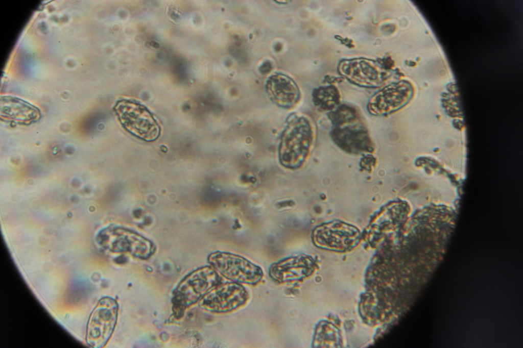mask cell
Masks as SVG:
<instances>
[{
	"instance_id": "6da1fadb",
	"label": "cell",
	"mask_w": 523,
	"mask_h": 348,
	"mask_svg": "<svg viewBox=\"0 0 523 348\" xmlns=\"http://www.w3.org/2000/svg\"><path fill=\"white\" fill-rule=\"evenodd\" d=\"M328 116L332 124L330 136L337 146L349 154L373 152L374 143L357 108L340 104Z\"/></svg>"
},
{
	"instance_id": "7a4b0ae2",
	"label": "cell",
	"mask_w": 523,
	"mask_h": 348,
	"mask_svg": "<svg viewBox=\"0 0 523 348\" xmlns=\"http://www.w3.org/2000/svg\"><path fill=\"white\" fill-rule=\"evenodd\" d=\"M314 138V128L307 117L296 114L290 116L278 145L280 164L288 169L300 168L310 153Z\"/></svg>"
},
{
	"instance_id": "3957f363",
	"label": "cell",
	"mask_w": 523,
	"mask_h": 348,
	"mask_svg": "<svg viewBox=\"0 0 523 348\" xmlns=\"http://www.w3.org/2000/svg\"><path fill=\"white\" fill-rule=\"evenodd\" d=\"M218 272L211 266L199 268L187 275L175 289L172 300L174 317H181L185 310L220 283Z\"/></svg>"
},
{
	"instance_id": "277c9868",
	"label": "cell",
	"mask_w": 523,
	"mask_h": 348,
	"mask_svg": "<svg viewBox=\"0 0 523 348\" xmlns=\"http://www.w3.org/2000/svg\"><path fill=\"white\" fill-rule=\"evenodd\" d=\"M124 129L132 135L146 141L157 139L160 127L153 114L144 105L133 100L118 101L113 108Z\"/></svg>"
},
{
	"instance_id": "5b68a950",
	"label": "cell",
	"mask_w": 523,
	"mask_h": 348,
	"mask_svg": "<svg viewBox=\"0 0 523 348\" xmlns=\"http://www.w3.org/2000/svg\"><path fill=\"white\" fill-rule=\"evenodd\" d=\"M118 306L115 299L109 296L101 298L89 317L86 341L91 347H104L114 330L118 315Z\"/></svg>"
},
{
	"instance_id": "8992f818",
	"label": "cell",
	"mask_w": 523,
	"mask_h": 348,
	"mask_svg": "<svg viewBox=\"0 0 523 348\" xmlns=\"http://www.w3.org/2000/svg\"><path fill=\"white\" fill-rule=\"evenodd\" d=\"M208 261L218 272L232 282L255 285L264 276L260 266L241 256L230 252L212 253L209 255Z\"/></svg>"
},
{
	"instance_id": "52a82bcc",
	"label": "cell",
	"mask_w": 523,
	"mask_h": 348,
	"mask_svg": "<svg viewBox=\"0 0 523 348\" xmlns=\"http://www.w3.org/2000/svg\"><path fill=\"white\" fill-rule=\"evenodd\" d=\"M98 240L100 245L111 252H127L143 259L148 258L154 251V245L150 240L122 228L105 230L98 235Z\"/></svg>"
},
{
	"instance_id": "ba28073f",
	"label": "cell",
	"mask_w": 523,
	"mask_h": 348,
	"mask_svg": "<svg viewBox=\"0 0 523 348\" xmlns=\"http://www.w3.org/2000/svg\"><path fill=\"white\" fill-rule=\"evenodd\" d=\"M338 70L352 83L368 88L383 85L391 75L378 61L362 58L342 60Z\"/></svg>"
},
{
	"instance_id": "9c48e42d",
	"label": "cell",
	"mask_w": 523,
	"mask_h": 348,
	"mask_svg": "<svg viewBox=\"0 0 523 348\" xmlns=\"http://www.w3.org/2000/svg\"><path fill=\"white\" fill-rule=\"evenodd\" d=\"M248 298V293L242 285L231 281L215 286L201 299L199 304L211 312L227 313L244 305Z\"/></svg>"
},
{
	"instance_id": "30bf717a",
	"label": "cell",
	"mask_w": 523,
	"mask_h": 348,
	"mask_svg": "<svg viewBox=\"0 0 523 348\" xmlns=\"http://www.w3.org/2000/svg\"><path fill=\"white\" fill-rule=\"evenodd\" d=\"M413 87L402 80L390 84L375 92L369 100L367 109L372 115L381 116L393 113L405 106L411 100Z\"/></svg>"
},
{
	"instance_id": "8fae6325",
	"label": "cell",
	"mask_w": 523,
	"mask_h": 348,
	"mask_svg": "<svg viewBox=\"0 0 523 348\" xmlns=\"http://www.w3.org/2000/svg\"><path fill=\"white\" fill-rule=\"evenodd\" d=\"M315 268L313 258L304 254L292 256L273 263L269 275L274 281L283 283L303 280L310 276Z\"/></svg>"
},
{
	"instance_id": "7c38bea8",
	"label": "cell",
	"mask_w": 523,
	"mask_h": 348,
	"mask_svg": "<svg viewBox=\"0 0 523 348\" xmlns=\"http://www.w3.org/2000/svg\"><path fill=\"white\" fill-rule=\"evenodd\" d=\"M265 91L270 101L277 106L290 109L299 102L301 92L296 82L289 76L276 72L265 83Z\"/></svg>"
},
{
	"instance_id": "4fadbf2b",
	"label": "cell",
	"mask_w": 523,
	"mask_h": 348,
	"mask_svg": "<svg viewBox=\"0 0 523 348\" xmlns=\"http://www.w3.org/2000/svg\"><path fill=\"white\" fill-rule=\"evenodd\" d=\"M41 116L34 105L20 98L5 96L1 101V117L4 120L28 125L36 122Z\"/></svg>"
},
{
	"instance_id": "5bb4252c",
	"label": "cell",
	"mask_w": 523,
	"mask_h": 348,
	"mask_svg": "<svg viewBox=\"0 0 523 348\" xmlns=\"http://www.w3.org/2000/svg\"><path fill=\"white\" fill-rule=\"evenodd\" d=\"M312 100L318 109L330 112L340 104L341 95L335 86H322L313 90Z\"/></svg>"
}]
</instances>
